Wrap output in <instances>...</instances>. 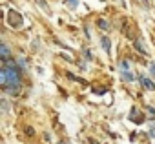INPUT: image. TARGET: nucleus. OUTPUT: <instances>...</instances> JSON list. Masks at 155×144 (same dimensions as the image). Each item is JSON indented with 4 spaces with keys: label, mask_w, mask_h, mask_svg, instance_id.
I'll return each mask as SVG.
<instances>
[{
    "label": "nucleus",
    "mask_w": 155,
    "mask_h": 144,
    "mask_svg": "<svg viewBox=\"0 0 155 144\" xmlns=\"http://www.w3.org/2000/svg\"><path fill=\"white\" fill-rule=\"evenodd\" d=\"M77 6H79V2H77V0H68V8H69V9H75Z\"/></svg>",
    "instance_id": "10"
},
{
    "label": "nucleus",
    "mask_w": 155,
    "mask_h": 144,
    "mask_svg": "<svg viewBox=\"0 0 155 144\" xmlns=\"http://www.w3.org/2000/svg\"><path fill=\"white\" fill-rule=\"evenodd\" d=\"M101 44H102V47L106 49V53L111 51V46H110V38H108V37H102V38H101Z\"/></svg>",
    "instance_id": "8"
},
{
    "label": "nucleus",
    "mask_w": 155,
    "mask_h": 144,
    "mask_svg": "<svg viewBox=\"0 0 155 144\" xmlns=\"http://www.w3.org/2000/svg\"><path fill=\"white\" fill-rule=\"evenodd\" d=\"M148 113H150V115H155V108L150 106V108H148Z\"/></svg>",
    "instance_id": "16"
},
{
    "label": "nucleus",
    "mask_w": 155,
    "mask_h": 144,
    "mask_svg": "<svg viewBox=\"0 0 155 144\" xmlns=\"http://www.w3.org/2000/svg\"><path fill=\"white\" fill-rule=\"evenodd\" d=\"M130 120H133V122H137V124H140V122H142V115H139L137 108H133V110H131V113H130Z\"/></svg>",
    "instance_id": "5"
},
{
    "label": "nucleus",
    "mask_w": 155,
    "mask_h": 144,
    "mask_svg": "<svg viewBox=\"0 0 155 144\" xmlns=\"http://www.w3.org/2000/svg\"><path fill=\"white\" fill-rule=\"evenodd\" d=\"M18 64L13 62V60H8L6 66L0 69V82H2L4 88L11 86V84H20V69L17 67Z\"/></svg>",
    "instance_id": "1"
},
{
    "label": "nucleus",
    "mask_w": 155,
    "mask_h": 144,
    "mask_svg": "<svg viewBox=\"0 0 155 144\" xmlns=\"http://www.w3.org/2000/svg\"><path fill=\"white\" fill-rule=\"evenodd\" d=\"M140 84H142L144 88H148V90H155L153 80H150V79H146V77H140Z\"/></svg>",
    "instance_id": "7"
},
{
    "label": "nucleus",
    "mask_w": 155,
    "mask_h": 144,
    "mask_svg": "<svg viewBox=\"0 0 155 144\" xmlns=\"http://www.w3.org/2000/svg\"><path fill=\"white\" fill-rule=\"evenodd\" d=\"M8 24L11 26V28H22V24H24V18H22V15L18 13V11H9V17H8Z\"/></svg>",
    "instance_id": "2"
},
{
    "label": "nucleus",
    "mask_w": 155,
    "mask_h": 144,
    "mask_svg": "<svg viewBox=\"0 0 155 144\" xmlns=\"http://www.w3.org/2000/svg\"><path fill=\"white\" fill-rule=\"evenodd\" d=\"M151 137H155V129H151Z\"/></svg>",
    "instance_id": "17"
},
{
    "label": "nucleus",
    "mask_w": 155,
    "mask_h": 144,
    "mask_svg": "<svg viewBox=\"0 0 155 144\" xmlns=\"http://www.w3.org/2000/svg\"><path fill=\"white\" fill-rule=\"evenodd\" d=\"M37 2H38V6H40V8H44V9L48 11V6H46V2H44V0H37Z\"/></svg>",
    "instance_id": "13"
},
{
    "label": "nucleus",
    "mask_w": 155,
    "mask_h": 144,
    "mask_svg": "<svg viewBox=\"0 0 155 144\" xmlns=\"http://www.w3.org/2000/svg\"><path fill=\"white\" fill-rule=\"evenodd\" d=\"M120 67H122V69H128V62H126V60H122V62H120Z\"/></svg>",
    "instance_id": "15"
},
{
    "label": "nucleus",
    "mask_w": 155,
    "mask_h": 144,
    "mask_svg": "<svg viewBox=\"0 0 155 144\" xmlns=\"http://www.w3.org/2000/svg\"><path fill=\"white\" fill-rule=\"evenodd\" d=\"M99 26H101L102 29H108V22H106V20H101V22H99Z\"/></svg>",
    "instance_id": "12"
},
{
    "label": "nucleus",
    "mask_w": 155,
    "mask_h": 144,
    "mask_svg": "<svg viewBox=\"0 0 155 144\" xmlns=\"http://www.w3.org/2000/svg\"><path fill=\"white\" fill-rule=\"evenodd\" d=\"M0 55H2V60H4V64H6L8 60H11V58H9V47H8L6 44H2V46H0Z\"/></svg>",
    "instance_id": "3"
},
{
    "label": "nucleus",
    "mask_w": 155,
    "mask_h": 144,
    "mask_svg": "<svg viewBox=\"0 0 155 144\" xmlns=\"http://www.w3.org/2000/svg\"><path fill=\"white\" fill-rule=\"evenodd\" d=\"M17 64H18V67H22V69L26 67V60H24V58H18V62H17Z\"/></svg>",
    "instance_id": "11"
},
{
    "label": "nucleus",
    "mask_w": 155,
    "mask_h": 144,
    "mask_svg": "<svg viewBox=\"0 0 155 144\" xmlns=\"http://www.w3.org/2000/svg\"><path fill=\"white\" fill-rule=\"evenodd\" d=\"M62 144H66V142H62Z\"/></svg>",
    "instance_id": "18"
},
{
    "label": "nucleus",
    "mask_w": 155,
    "mask_h": 144,
    "mask_svg": "<svg viewBox=\"0 0 155 144\" xmlns=\"http://www.w3.org/2000/svg\"><path fill=\"white\" fill-rule=\"evenodd\" d=\"M6 90V93H9V95H18L20 93V84H11V86H8V88H4Z\"/></svg>",
    "instance_id": "4"
},
{
    "label": "nucleus",
    "mask_w": 155,
    "mask_h": 144,
    "mask_svg": "<svg viewBox=\"0 0 155 144\" xmlns=\"http://www.w3.org/2000/svg\"><path fill=\"white\" fill-rule=\"evenodd\" d=\"M150 71H151V75L155 77V62H151V64H150Z\"/></svg>",
    "instance_id": "14"
},
{
    "label": "nucleus",
    "mask_w": 155,
    "mask_h": 144,
    "mask_svg": "<svg viewBox=\"0 0 155 144\" xmlns=\"http://www.w3.org/2000/svg\"><path fill=\"white\" fill-rule=\"evenodd\" d=\"M122 80H126V82H133V80H135V75L131 73L130 69H124V71H122Z\"/></svg>",
    "instance_id": "6"
},
{
    "label": "nucleus",
    "mask_w": 155,
    "mask_h": 144,
    "mask_svg": "<svg viewBox=\"0 0 155 144\" xmlns=\"http://www.w3.org/2000/svg\"><path fill=\"white\" fill-rule=\"evenodd\" d=\"M135 49H137L139 53H146V47L142 46V42H140V40H135Z\"/></svg>",
    "instance_id": "9"
}]
</instances>
